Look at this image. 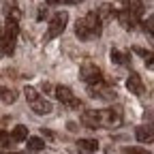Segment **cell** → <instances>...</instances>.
<instances>
[{"label":"cell","mask_w":154,"mask_h":154,"mask_svg":"<svg viewBox=\"0 0 154 154\" xmlns=\"http://www.w3.org/2000/svg\"><path fill=\"white\" fill-rule=\"evenodd\" d=\"M103 32V24H101V15L99 13H88L86 17H82L75 24V34L79 41H92V38L101 36Z\"/></svg>","instance_id":"1"},{"label":"cell","mask_w":154,"mask_h":154,"mask_svg":"<svg viewBox=\"0 0 154 154\" xmlns=\"http://www.w3.org/2000/svg\"><path fill=\"white\" fill-rule=\"evenodd\" d=\"M17 34H19V24L15 17H9L7 19V26L2 30V34H0V49H2V54L11 56L15 51V43H17Z\"/></svg>","instance_id":"2"},{"label":"cell","mask_w":154,"mask_h":154,"mask_svg":"<svg viewBox=\"0 0 154 154\" xmlns=\"http://www.w3.org/2000/svg\"><path fill=\"white\" fill-rule=\"evenodd\" d=\"M24 94H26V101H28V105L32 107V111H34V113L45 116V113H49V111H51V103L45 99V96L38 94L34 88H26V90H24Z\"/></svg>","instance_id":"3"},{"label":"cell","mask_w":154,"mask_h":154,"mask_svg":"<svg viewBox=\"0 0 154 154\" xmlns=\"http://www.w3.org/2000/svg\"><path fill=\"white\" fill-rule=\"evenodd\" d=\"M66 24H69V13H66V11H60V13H56V15L51 17L49 26H47V32H45V41H49V38H54V36H60V34L64 32Z\"/></svg>","instance_id":"4"},{"label":"cell","mask_w":154,"mask_h":154,"mask_svg":"<svg viewBox=\"0 0 154 154\" xmlns=\"http://www.w3.org/2000/svg\"><path fill=\"white\" fill-rule=\"evenodd\" d=\"M54 94H56V99L60 101L62 105H66V107H71V109H82V101L73 94L71 88H66V86H56V88H54Z\"/></svg>","instance_id":"5"},{"label":"cell","mask_w":154,"mask_h":154,"mask_svg":"<svg viewBox=\"0 0 154 154\" xmlns=\"http://www.w3.org/2000/svg\"><path fill=\"white\" fill-rule=\"evenodd\" d=\"M79 77H82V79H84L88 86H94V84L103 82V73H101V69L96 66V64H92V62H84V64H82Z\"/></svg>","instance_id":"6"},{"label":"cell","mask_w":154,"mask_h":154,"mask_svg":"<svg viewBox=\"0 0 154 154\" xmlns=\"http://www.w3.org/2000/svg\"><path fill=\"white\" fill-rule=\"evenodd\" d=\"M90 96H92V99L111 101V99H116V90H111L109 86H105V82H99V84L90 86Z\"/></svg>","instance_id":"7"},{"label":"cell","mask_w":154,"mask_h":154,"mask_svg":"<svg viewBox=\"0 0 154 154\" xmlns=\"http://www.w3.org/2000/svg\"><path fill=\"white\" fill-rule=\"evenodd\" d=\"M101 122H103V126H118L122 122V111L118 107L101 109Z\"/></svg>","instance_id":"8"},{"label":"cell","mask_w":154,"mask_h":154,"mask_svg":"<svg viewBox=\"0 0 154 154\" xmlns=\"http://www.w3.org/2000/svg\"><path fill=\"white\" fill-rule=\"evenodd\" d=\"M82 124L88 126V128H103V122H101V111H84L82 113Z\"/></svg>","instance_id":"9"},{"label":"cell","mask_w":154,"mask_h":154,"mask_svg":"<svg viewBox=\"0 0 154 154\" xmlns=\"http://www.w3.org/2000/svg\"><path fill=\"white\" fill-rule=\"evenodd\" d=\"M118 19H120V24L126 28V30H133V28H137V22H139V15H135L133 11L124 9L118 13Z\"/></svg>","instance_id":"10"},{"label":"cell","mask_w":154,"mask_h":154,"mask_svg":"<svg viewBox=\"0 0 154 154\" xmlns=\"http://www.w3.org/2000/svg\"><path fill=\"white\" fill-rule=\"evenodd\" d=\"M135 137H137V141H141V143H152V141H154V124L137 126V131H135Z\"/></svg>","instance_id":"11"},{"label":"cell","mask_w":154,"mask_h":154,"mask_svg":"<svg viewBox=\"0 0 154 154\" xmlns=\"http://www.w3.org/2000/svg\"><path fill=\"white\" fill-rule=\"evenodd\" d=\"M126 88L133 94H143V82H141V77L137 73H131L128 79H126Z\"/></svg>","instance_id":"12"},{"label":"cell","mask_w":154,"mask_h":154,"mask_svg":"<svg viewBox=\"0 0 154 154\" xmlns=\"http://www.w3.org/2000/svg\"><path fill=\"white\" fill-rule=\"evenodd\" d=\"M11 137H13V141H28V126H24V124L15 126Z\"/></svg>","instance_id":"13"},{"label":"cell","mask_w":154,"mask_h":154,"mask_svg":"<svg viewBox=\"0 0 154 154\" xmlns=\"http://www.w3.org/2000/svg\"><path fill=\"white\" fill-rule=\"evenodd\" d=\"M77 148L84 150V152H96L99 150V143H96V139H79L77 141Z\"/></svg>","instance_id":"14"},{"label":"cell","mask_w":154,"mask_h":154,"mask_svg":"<svg viewBox=\"0 0 154 154\" xmlns=\"http://www.w3.org/2000/svg\"><path fill=\"white\" fill-rule=\"evenodd\" d=\"M0 99H2L5 103H15L17 101V92L9 90V88H0Z\"/></svg>","instance_id":"15"},{"label":"cell","mask_w":154,"mask_h":154,"mask_svg":"<svg viewBox=\"0 0 154 154\" xmlns=\"http://www.w3.org/2000/svg\"><path fill=\"white\" fill-rule=\"evenodd\" d=\"M126 9L133 11L135 15H141L143 13V5H141V0H126Z\"/></svg>","instance_id":"16"},{"label":"cell","mask_w":154,"mask_h":154,"mask_svg":"<svg viewBox=\"0 0 154 154\" xmlns=\"http://www.w3.org/2000/svg\"><path fill=\"white\" fill-rule=\"evenodd\" d=\"M28 148L34 150V152H36V150H43V148H45V141H43L41 137H28Z\"/></svg>","instance_id":"17"},{"label":"cell","mask_w":154,"mask_h":154,"mask_svg":"<svg viewBox=\"0 0 154 154\" xmlns=\"http://www.w3.org/2000/svg\"><path fill=\"white\" fill-rule=\"evenodd\" d=\"M122 154H150V152L139 146H131V148H122Z\"/></svg>","instance_id":"18"},{"label":"cell","mask_w":154,"mask_h":154,"mask_svg":"<svg viewBox=\"0 0 154 154\" xmlns=\"http://www.w3.org/2000/svg\"><path fill=\"white\" fill-rule=\"evenodd\" d=\"M109 56H111V62H116V64H124V62H126V60H124V56H122L118 49H111Z\"/></svg>","instance_id":"19"},{"label":"cell","mask_w":154,"mask_h":154,"mask_svg":"<svg viewBox=\"0 0 154 154\" xmlns=\"http://www.w3.org/2000/svg\"><path fill=\"white\" fill-rule=\"evenodd\" d=\"M11 139H13V137H11L9 133H5V131H0V146H7V143H9Z\"/></svg>","instance_id":"20"},{"label":"cell","mask_w":154,"mask_h":154,"mask_svg":"<svg viewBox=\"0 0 154 154\" xmlns=\"http://www.w3.org/2000/svg\"><path fill=\"white\" fill-rule=\"evenodd\" d=\"M146 30H154V13L146 19Z\"/></svg>","instance_id":"21"},{"label":"cell","mask_w":154,"mask_h":154,"mask_svg":"<svg viewBox=\"0 0 154 154\" xmlns=\"http://www.w3.org/2000/svg\"><path fill=\"white\" fill-rule=\"evenodd\" d=\"M146 66H148V69H154V54L146 58Z\"/></svg>","instance_id":"22"},{"label":"cell","mask_w":154,"mask_h":154,"mask_svg":"<svg viewBox=\"0 0 154 154\" xmlns=\"http://www.w3.org/2000/svg\"><path fill=\"white\" fill-rule=\"evenodd\" d=\"M133 51H135V54H139V56H143V58H148V56H150V54H148L146 49H141V47H133Z\"/></svg>","instance_id":"23"},{"label":"cell","mask_w":154,"mask_h":154,"mask_svg":"<svg viewBox=\"0 0 154 154\" xmlns=\"http://www.w3.org/2000/svg\"><path fill=\"white\" fill-rule=\"evenodd\" d=\"M45 13H47V9H45V7L38 9V19H45Z\"/></svg>","instance_id":"24"},{"label":"cell","mask_w":154,"mask_h":154,"mask_svg":"<svg viewBox=\"0 0 154 154\" xmlns=\"http://www.w3.org/2000/svg\"><path fill=\"white\" fill-rule=\"evenodd\" d=\"M79 2H84V0H64V5H79Z\"/></svg>","instance_id":"25"},{"label":"cell","mask_w":154,"mask_h":154,"mask_svg":"<svg viewBox=\"0 0 154 154\" xmlns=\"http://www.w3.org/2000/svg\"><path fill=\"white\" fill-rule=\"evenodd\" d=\"M66 128H69V131H77V124H75V122H69Z\"/></svg>","instance_id":"26"},{"label":"cell","mask_w":154,"mask_h":154,"mask_svg":"<svg viewBox=\"0 0 154 154\" xmlns=\"http://www.w3.org/2000/svg\"><path fill=\"white\" fill-rule=\"evenodd\" d=\"M47 5H60V2H64V0H45Z\"/></svg>","instance_id":"27"},{"label":"cell","mask_w":154,"mask_h":154,"mask_svg":"<svg viewBox=\"0 0 154 154\" xmlns=\"http://www.w3.org/2000/svg\"><path fill=\"white\" fill-rule=\"evenodd\" d=\"M5 154H17V152H5Z\"/></svg>","instance_id":"28"},{"label":"cell","mask_w":154,"mask_h":154,"mask_svg":"<svg viewBox=\"0 0 154 154\" xmlns=\"http://www.w3.org/2000/svg\"><path fill=\"white\" fill-rule=\"evenodd\" d=\"M0 34H2V30H0Z\"/></svg>","instance_id":"29"},{"label":"cell","mask_w":154,"mask_h":154,"mask_svg":"<svg viewBox=\"0 0 154 154\" xmlns=\"http://www.w3.org/2000/svg\"><path fill=\"white\" fill-rule=\"evenodd\" d=\"M152 32H154V30H152Z\"/></svg>","instance_id":"30"}]
</instances>
